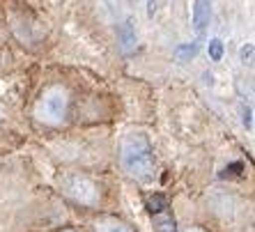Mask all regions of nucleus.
Instances as JSON below:
<instances>
[{"mask_svg":"<svg viewBox=\"0 0 255 232\" xmlns=\"http://www.w3.org/2000/svg\"><path fill=\"white\" fill-rule=\"evenodd\" d=\"M136 2H140V0H129V5H136Z\"/></svg>","mask_w":255,"mask_h":232,"instance_id":"15","label":"nucleus"},{"mask_svg":"<svg viewBox=\"0 0 255 232\" xmlns=\"http://www.w3.org/2000/svg\"><path fill=\"white\" fill-rule=\"evenodd\" d=\"M120 163L129 177L147 184L156 177V156L149 138L142 131H131L120 143Z\"/></svg>","mask_w":255,"mask_h":232,"instance_id":"1","label":"nucleus"},{"mask_svg":"<svg viewBox=\"0 0 255 232\" xmlns=\"http://www.w3.org/2000/svg\"><path fill=\"white\" fill-rule=\"evenodd\" d=\"M154 232H177L175 230V221L163 212V214L154 216Z\"/></svg>","mask_w":255,"mask_h":232,"instance_id":"8","label":"nucleus"},{"mask_svg":"<svg viewBox=\"0 0 255 232\" xmlns=\"http://www.w3.org/2000/svg\"><path fill=\"white\" fill-rule=\"evenodd\" d=\"M147 209H149V214H152V216L163 214V212L168 209L166 198L159 196V193H156V196H149V198H147Z\"/></svg>","mask_w":255,"mask_h":232,"instance_id":"9","label":"nucleus"},{"mask_svg":"<svg viewBox=\"0 0 255 232\" xmlns=\"http://www.w3.org/2000/svg\"><path fill=\"white\" fill-rule=\"evenodd\" d=\"M207 53H209V58H212L214 62H221V60H223V53H226V46H223L221 39H209Z\"/></svg>","mask_w":255,"mask_h":232,"instance_id":"10","label":"nucleus"},{"mask_svg":"<svg viewBox=\"0 0 255 232\" xmlns=\"http://www.w3.org/2000/svg\"><path fill=\"white\" fill-rule=\"evenodd\" d=\"M182 232H202V230H200V228H184Z\"/></svg>","mask_w":255,"mask_h":232,"instance_id":"14","label":"nucleus"},{"mask_svg":"<svg viewBox=\"0 0 255 232\" xmlns=\"http://www.w3.org/2000/svg\"><path fill=\"white\" fill-rule=\"evenodd\" d=\"M198 53H200V42H186L175 48V58H177L179 62H191Z\"/></svg>","mask_w":255,"mask_h":232,"instance_id":"7","label":"nucleus"},{"mask_svg":"<svg viewBox=\"0 0 255 232\" xmlns=\"http://www.w3.org/2000/svg\"><path fill=\"white\" fill-rule=\"evenodd\" d=\"M95 230L97 232H136L129 223H125V221H120V219H113V216L99 219L95 223Z\"/></svg>","mask_w":255,"mask_h":232,"instance_id":"6","label":"nucleus"},{"mask_svg":"<svg viewBox=\"0 0 255 232\" xmlns=\"http://www.w3.org/2000/svg\"><path fill=\"white\" fill-rule=\"evenodd\" d=\"M242 124L249 131H253V108L251 106H242Z\"/></svg>","mask_w":255,"mask_h":232,"instance_id":"12","label":"nucleus"},{"mask_svg":"<svg viewBox=\"0 0 255 232\" xmlns=\"http://www.w3.org/2000/svg\"><path fill=\"white\" fill-rule=\"evenodd\" d=\"M159 5H161V0H147V16L149 18L156 16V12H159Z\"/></svg>","mask_w":255,"mask_h":232,"instance_id":"13","label":"nucleus"},{"mask_svg":"<svg viewBox=\"0 0 255 232\" xmlns=\"http://www.w3.org/2000/svg\"><path fill=\"white\" fill-rule=\"evenodd\" d=\"M118 39H120V46H122V51L125 53H131L133 48H136V25H133V18H125L122 21V25L118 28Z\"/></svg>","mask_w":255,"mask_h":232,"instance_id":"5","label":"nucleus"},{"mask_svg":"<svg viewBox=\"0 0 255 232\" xmlns=\"http://www.w3.org/2000/svg\"><path fill=\"white\" fill-rule=\"evenodd\" d=\"M67 92L62 88H53L44 95L42 104H39V115L46 122H60L67 113Z\"/></svg>","mask_w":255,"mask_h":232,"instance_id":"3","label":"nucleus"},{"mask_svg":"<svg viewBox=\"0 0 255 232\" xmlns=\"http://www.w3.org/2000/svg\"><path fill=\"white\" fill-rule=\"evenodd\" d=\"M65 232H74V230H65Z\"/></svg>","mask_w":255,"mask_h":232,"instance_id":"16","label":"nucleus"},{"mask_svg":"<svg viewBox=\"0 0 255 232\" xmlns=\"http://www.w3.org/2000/svg\"><path fill=\"white\" fill-rule=\"evenodd\" d=\"M60 189L65 191V196H69L71 200L88 205V207H95L99 203V186L85 175H65L60 179Z\"/></svg>","mask_w":255,"mask_h":232,"instance_id":"2","label":"nucleus"},{"mask_svg":"<svg viewBox=\"0 0 255 232\" xmlns=\"http://www.w3.org/2000/svg\"><path fill=\"white\" fill-rule=\"evenodd\" d=\"M239 62H242L244 67H251L253 65V44H244L242 48H239Z\"/></svg>","mask_w":255,"mask_h":232,"instance_id":"11","label":"nucleus"},{"mask_svg":"<svg viewBox=\"0 0 255 232\" xmlns=\"http://www.w3.org/2000/svg\"><path fill=\"white\" fill-rule=\"evenodd\" d=\"M209 21H212V0H193L191 9V23L198 35H205Z\"/></svg>","mask_w":255,"mask_h":232,"instance_id":"4","label":"nucleus"}]
</instances>
